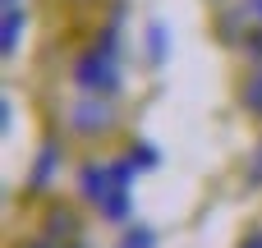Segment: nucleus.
Segmentation results:
<instances>
[{
	"mask_svg": "<svg viewBox=\"0 0 262 248\" xmlns=\"http://www.w3.org/2000/svg\"><path fill=\"white\" fill-rule=\"evenodd\" d=\"M249 248H258V239H253V244H249Z\"/></svg>",
	"mask_w": 262,
	"mask_h": 248,
	"instance_id": "f257e3e1",
	"label": "nucleus"
}]
</instances>
